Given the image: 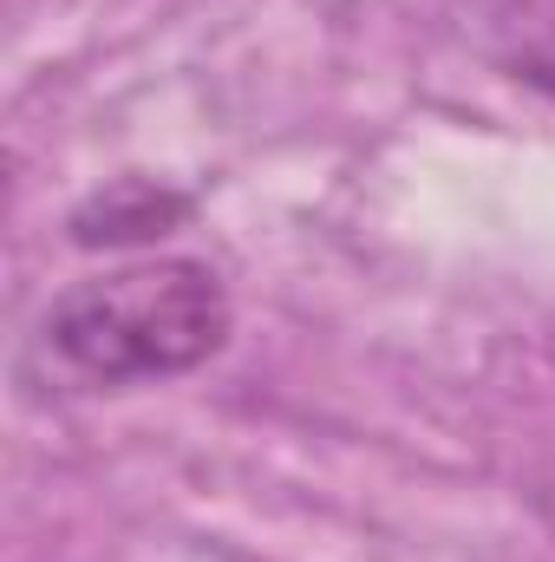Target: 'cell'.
Returning <instances> with one entry per match:
<instances>
[{"label":"cell","mask_w":555,"mask_h":562,"mask_svg":"<svg viewBox=\"0 0 555 562\" xmlns=\"http://www.w3.org/2000/svg\"><path fill=\"white\" fill-rule=\"evenodd\" d=\"M53 353L105 386L170 380L229 340V294L203 262H132L72 281L46 307Z\"/></svg>","instance_id":"cell-1"},{"label":"cell","mask_w":555,"mask_h":562,"mask_svg":"<svg viewBox=\"0 0 555 562\" xmlns=\"http://www.w3.org/2000/svg\"><path fill=\"white\" fill-rule=\"evenodd\" d=\"M183 216H190V196L157 190V183H144V177H125V183L99 190V196L72 216V236H79L86 249H99V243H144V236L177 229Z\"/></svg>","instance_id":"cell-2"},{"label":"cell","mask_w":555,"mask_h":562,"mask_svg":"<svg viewBox=\"0 0 555 562\" xmlns=\"http://www.w3.org/2000/svg\"><path fill=\"white\" fill-rule=\"evenodd\" d=\"M523 72H530L543 92H555V20L543 26V33H536V46L523 53Z\"/></svg>","instance_id":"cell-3"}]
</instances>
